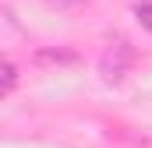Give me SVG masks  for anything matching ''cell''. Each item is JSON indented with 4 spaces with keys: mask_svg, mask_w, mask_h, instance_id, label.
<instances>
[{
    "mask_svg": "<svg viewBox=\"0 0 152 148\" xmlns=\"http://www.w3.org/2000/svg\"><path fill=\"white\" fill-rule=\"evenodd\" d=\"M131 64H134V49H131V42H127V39H113V42L106 46L103 60H99V71L106 74L110 81H117V78H124V74L131 71Z\"/></svg>",
    "mask_w": 152,
    "mask_h": 148,
    "instance_id": "cell-1",
    "label": "cell"
},
{
    "mask_svg": "<svg viewBox=\"0 0 152 148\" xmlns=\"http://www.w3.org/2000/svg\"><path fill=\"white\" fill-rule=\"evenodd\" d=\"M50 4H53V7H60V11H67V7H78L81 0H50Z\"/></svg>",
    "mask_w": 152,
    "mask_h": 148,
    "instance_id": "cell-4",
    "label": "cell"
},
{
    "mask_svg": "<svg viewBox=\"0 0 152 148\" xmlns=\"http://www.w3.org/2000/svg\"><path fill=\"white\" fill-rule=\"evenodd\" d=\"M134 14H138V21L145 28H152V0H138L134 4Z\"/></svg>",
    "mask_w": 152,
    "mask_h": 148,
    "instance_id": "cell-3",
    "label": "cell"
},
{
    "mask_svg": "<svg viewBox=\"0 0 152 148\" xmlns=\"http://www.w3.org/2000/svg\"><path fill=\"white\" fill-rule=\"evenodd\" d=\"M14 81H18L14 67H11L7 60H0V95H4V92H11V88H14Z\"/></svg>",
    "mask_w": 152,
    "mask_h": 148,
    "instance_id": "cell-2",
    "label": "cell"
}]
</instances>
